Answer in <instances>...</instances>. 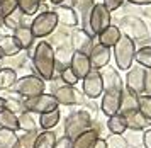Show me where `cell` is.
Segmentation results:
<instances>
[{
	"instance_id": "1",
	"label": "cell",
	"mask_w": 151,
	"mask_h": 148,
	"mask_svg": "<svg viewBox=\"0 0 151 148\" xmlns=\"http://www.w3.org/2000/svg\"><path fill=\"white\" fill-rule=\"evenodd\" d=\"M32 70L36 77L42 78L44 82L55 78V48L48 41H39L32 51Z\"/></svg>"
},
{
	"instance_id": "2",
	"label": "cell",
	"mask_w": 151,
	"mask_h": 148,
	"mask_svg": "<svg viewBox=\"0 0 151 148\" xmlns=\"http://www.w3.org/2000/svg\"><path fill=\"white\" fill-rule=\"evenodd\" d=\"M46 90V82L36 77V75H24L21 78H17L15 83L12 85L10 92L19 95L21 99H29V97H36V95L44 94Z\"/></svg>"
},
{
	"instance_id": "3",
	"label": "cell",
	"mask_w": 151,
	"mask_h": 148,
	"mask_svg": "<svg viewBox=\"0 0 151 148\" xmlns=\"http://www.w3.org/2000/svg\"><path fill=\"white\" fill-rule=\"evenodd\" d=\"M92 116L85 109L73 111L66 116L65 119V136H68L70 140H75L78 135H82L83 131L92 128Z\"/></svg>"
},
{
	"instance_id": "4",
	"label": "cell",
	"mask_w": 151,
	"mask_h": 148,
	"mask_svg": "<svg viewBox=\"0 0 151 148\" xmlns=\"http://www.w3.org/2000/svg\"><path fill=\"white\" fill-rule=\"evenodd\" d=\"M134 54H136V46L134 41L127 38V36H121V39L116 43L114 46V60L119 70H129L134 63Z\"/></svg>"
},
{
	"instance_id": "5",
	"label": "cell",
	"mask_w": 151,
	"mask_h": 148,
	"mask_svg": "<svg viewBox=\"0 0 151 148\" xmlns=\"http://www.w3.org/2000/svg\"><path fill=\"white\" fill-rule=\"evenodd\" d=\"M31 31L34 34V38H49L51 34L55 33V29L58 27V19H56V14L53 10H48V12H39L36 15L32 22L29 24Z\"/></svg>"
},
{
	"instance_id": "6",
	"label": "cell",
	"mask_w": 151,
	"mask_h": 148,
	"mask_svg": "<svg viewBox=\"0 0 151 148\" xmlns=\"http://www.w3.org/2000/svg\"><path fill=\"white\" fill-rule=\"evenodd\" d=\"M22 104H24V109L27 112H32V114H37V116L60 109V104L56 102L53 94H46V92L41 95H36V97L22 99Z\"/></svg>"
},
{
	"instance_id": "7",
	"label": "cell",
	"mask_w": 151,
	"mask_h": 148,
	"mask_svg": "<svg viewBox=\"0 0 151 148\" xmlns=\"http://www.w3.org/2000/svg\"><path fill=\"white\" fill-rule=\"evenodd\" d=\"M55 80V78H53ZM51 94L53 97L56 99V102L60 104V106H76V104H82V97L78 94V90L75 87H71V85H65L61 80H60V77H58V80L53 82V85H51Z\"/></svg>"
},
{
	"instance_id": "8",
	"label": "cell",
	"mask_w": 151,
	"mask_h": 148,
	"mask_svg": "<svg viewBox=\"0 0 151 148\" xmlns=\"http://www.w3.org/2000/svg\"><path fill=\"white\" fill-rule=\"evenodd\" d=\"M110 12L104 7V4H93L92 10H90V17H88V31L87 33L93 38L99 36L104 29H107L110 26Z\"/></svg>"
},
{
	"instance_id": "9",
	"label": "cell",
	"mask_w": 151,
	"mask_h": 148,
	"mask_svg": "<svg viewBox=\"0 0 151 148\" xmlns=\"http://www.w3.org/2000/svg\"><path fill=\"white\" fill-rule=\"evenodd\" d=\"M83 95L88 99H99L104 94V82L99 70H90V73L82 80Z\"/></svg>"
},
{
	"instance_id": "10",
	"label": "cell",
	"mask_w": 151,
	"mask_h": 148,
	"mask_svg": "<svg viewBox=\"0 0 151 148\" xmlns=\"http://www.w3.org/2000/svg\"><path fill=\"white\" fill-rule=\"evenodd\" d=\"M144 87H146V68L139 67V65L131 67L126 75V89L136 95H143Z\"/></svg>"
},
{
	"instance_id": "11",
	"label": "cell",
	"mask_w": 151,
	"mask_h": 148,
	"mask_svg": "<svg viewBox=\"0 0 151 148\" xmlns=\"http://www.w3.org/2000/svg\"><path fill=\"white\" fill-rule=\"evenodd\" d=\"M70 46L75 53L90 54L92 48H93V38L83 29H75L70 36Z\"/></svg>"
},
{
	"instance_id": "12",
	"label": "cell",
	"mask_w": 151,
	"mask_h": 148,
	"mask_svg": "<svg viewBox=\"0 0 151 148\" xmlns=\"http://www.w3.org/2000/svg\"><path fill=\"white\" fill-rule=\"evenodd\" d=\"M121 27H124V36H127L131 39H143L148 34V29L144 26L143 20H139L137 17H124L121 20Z\"/></svg>"
},
{
	"instance_id": "13",
	"label": "cell",
	"mask_w": 151,
	"mask_h": 148,
	"mask_svg": "<svg viewBox=\"0 0 151 148\" xmlns=\"http://www.w3.org/2000/svg\"><path fill=\"white\" fill-rule=\"evenodd\" d=\"M110 56H112L110 48H105V46H102V44H99V43L93 44V48H92V51H90V54H88L92 70H99V72H100L102 68H105L109 65Z\"/></svg>"
},
{
	"instance_id": "14",
	"label": "cell",
	"mask_w": 151,
	"mask_h": 148,
	"mask_svg": "<svg viewBox=\"0 0 151 148\" xmlns=\"http://www.w3.org/2000/svg\"><path fill=\"white\" fill-rule=\"evenodd\" d=\"M122 92V90H121ZM121 92L119 90H104L102 101H100V109L107 118L114 116L119 112V106H121Z\"/></svg>"
},
{
	"instance_id": "15",
	"label": "cell",
	"mask_w": 151,
	"mask_h": 148,
	"mask_svg": "<svg viewBox=\"0 0 151 148\" xmlns=\"http://www.w3.org/2000/svg\"><path fill=\"white\" fill-rule=\"evenodd\" d=\"M70 68L73 70V73L76 75L78 80H83V78L90 73V70H92L88 54L75 53V51H73V56H71V61H70Z\"/></svg>"
},
{
	"instance_id": "16",
	"label": "cell",
	"mask_w": 151,
	"mask_h": 148,
	"mask_svg": "<svg viewBox=\"0 0 151 148\" xmlns=\"http://www.w3.org/2000/svg\"><path fill=\"white\" fill-rule=\"evenodd\" d=\"M53 12L56 14V19H58V24H61L63 27H76L80 24L78 20V15H76L75 9L68 5H56Z\"/></svg>"
},
{
	"instance_id": "17",
	"label": "cell",
	"mask_w": 151,
	"mask_h": 148,
	"mask_svg": "<svg viewBox=\"0 0 151 148\" xmlns=\"http://www.w3.org/2000/svg\"><path fill=\"white\" fill-rule=\"evenodd\" d=\"M12 38L15 39V43L19 44V48L22 51H29L31 48L34 46V41H36L34 34H32L29 26H21L17 29H14L12 31Z\"/></svg>"
},
{
	"instance_id": "18",
	"label": "cell",
	"mask_w": 151,
	"mask_h": 148,
	"mask_svg": "<svg viewBox=\"0 0 151 148\" xmlns=\"http://www.w3.org/2000/svg\"><path fill=\"white\" fill-rule=\"evenodd\" d=\"M71 56H73V49L68 44H63L60 48H55V73L58 72H63L65 68L70 67V61H71Z\"/></svg>"
},
{
	"instance_id": "19",
	"label": "cell",
	"mask_w": 151,
	"mask_h": 148,
	"mask_svg": "<svg viewBox=\"0 0 151 148\" xmlns=\"http://www.w3.org/2000/svg\"><path fill=\"white\" fill-rule=\"evenodd\" d=\"M100 75H102V82H104V90H122V80L114 68L105 67L100 70Z\"/></svg>"
},
{
	"instance_id": "20",
	"label": "cell",
	"mask_w": 151,
	"mask_h": 148,
	"mask_svg": "<svg viewBox=\"0 0 151 148\" xmlns=\"http://www.w3.org/2000/svg\"><path fill=\"white\" fill-rule=\"evenodd\" d=\"M137 99H139V95L132 94L131 90L124 87L122 92H121V106H119V114H129V112H134L137 111Z\"/></svg>"
},
{
	"instance_id": "21",
	"label": "cell",
	"mask_w": 151,
	"mask_h": 148,
	"mask_svg": "<svg viewBox=\"0 0 151 148\" xmlns=\"http://www.w3.org/2000/svg\"><path fill=\"white\" fill-rule=\"evenodd\" d=\"M99 138H100V133L97 129L90 128L87 131H83L82 135H78L75 140H71L73 141L71 148H93L95 147V141Z\"/></svg>"
},
{
	"instance_id": "22",
	"label": "cell",
	"mask_w": 151,
	"mask_h": 148,
	"mask_svg": "<svg viewBox=\"0 0 151 148\" xmlns=\"http://www.w3.org/2000/svg\"><path fill=\"white\" fill-rule=\"evenodd\" d=\"M121 36H122L121 29L117 26H112V24H110V26L107 27V29H104L97 38H99V44H102V46H105V48H114L116 43L121 39Z\"/></svg>"
},
{
	"instance_id": "23",
	"label": "cell",
	"mask_w": 151,
	"mask_h": 148,
	"mask_svg": "<svg viewBox=\"0 0 151 148\" xmlns=\"http://www.w3.org/2000/svg\"><path fill=\"white\" fill-rule=\"evenodd\" d=\"M126 118V124H127V129L131 131H141V129H148L150 126V121L144 118L139 111H134V112H129V114L124 116Z\"/></svg>"
},
{
	"instance_id": "24",
	"label": "cell",
	"mask_w": 151,
	"mask_h": 148,
	"mask_svg": "<svg viewBox=\"0 0 151 148\" xmlns=\"http://www.w3.org/2000/svg\"><path fill=\"white\" fill-rule=\"evenodd\" d=\"M27 51H21V53L14 54V56H4L0 63H2V68H10V70H21V68L26 67V61H27Z\"/></svg>"
},
{
	"instance_id": "25",
	"label": "cell",
	"mask_w": 151,
	"mask_h": 148,
	"mask_svg": "<svg viewBox=\"0 0 151 148\" xmlns=\"http://www.w3.org/2000/svg\"><path fill=\"white\" fill-rule=\"evenodd\" d=\"M60 119H61V112H60V109H56V111H51V112H46V114L39 116L37 126L42 131H51V129H55L58 126Z\"/></svg>"
},
{
	"instance_id": "26",
	"label": "cell",
	"mask_w": 151,
	"mask_h": 148,
	"mask_svg": "<svg viewBox=\"0 0 151 148\" xmlns=\"http://www.w3.org/2000/svg\"><path fill=\"white\" fill-rule=\"evenodd\" d=\"M17 126H19V131H24V133L37 131V121L34 119V114L27 112V111H24L17 116Z\"/></svg>"
},
{
	"instance_id": "27",
	"label": "cell",
	"mask_w": 151,
	"mask_h": 148,
	"mask_svg": "<svg viewBox=\"0 0 151 148\" xmlns=\"http://www.w3.org/2000/svg\"><path fill=\"white\" fill-rule=\"evenodd\" d=\"M0 51L4 56H14V54L21 53L22 49L19 48V44L15 43V39L10 36H2L0 38Z\"/></svg>"
},
{
	"instance_id": "28",
	"label": "cell",
	"mask_w": 151,
	"mask_h": 148,
	"mask_svg": "<svg viewBox=\"0 0 151 148\" xmlns=\"http://www.w3.org/2000/svg\"><path fill=\"white\" fill-rule=\"evenodd\" d=\"M107 128H109L110 135H124V131L127 129V124H126V118L122 114H114L109 118L107 121Z\"/></svg>"
},
{
	"instance_id": "29",
	"label": "cell",
	"mask_w": 151,
	"mask_h": 148,
	"mask_svg": "<svg viewBox=\"0 0 151 148\" xmlns=\"http://www.w3.org/2000/svg\"><path fill=\"white\" fill-rule=\"evenodd\" d=\"M56 140H58V136H56L55 131H39L34 148H55Z\"/></svg>"
},
{
	"instance_id": "30",
	"label": "cell",
	"mask_w": 151,
	"mask_h": 148,
	"mask_svg": "<svg viewBox=\"0 0 151 148\" xmlns=\"http://www.w3.org/2000/svg\"><path fill=\"white\" fill-rule=\"evenodd\" d=\"M0 128L10 129V131H19L17 126V116L10 112L9 109H2L0 111Z\"/></svg>"
},
{
	"instance_id": "31",
	"label": "cell",
	"mask_w": 151,
	"mask_h": 148,
	"mask_svg": "<svg viewBox=\"0 0 151 148\" xmlns=\"http://www.w3.org/2000/svg\"><path fill=\"white\" fill-rule=\"evenodd\" d=\"M17 80V72L10 68H0V90H10Z\"/></svg>"
},
{
	"instance_id": "32",
	"label": "cell",
	"mask_w": 151,
	"mask_h": 148,
	"mask_svg": "<svg viewBox=\"0 0 151 148\" xmlns=\"http://www.w3.org/2000/svg\"><path fill=\"white\" fill-rule=\"evenodd\" d=\"M24 20H26V15H24V14L17 9L14 14H10L9 17H5V19L2 20V24L14 31V29H17V27H21V26H29V24H26Z\"/></svg>"
},
{
	"instance_id": "33",
	"label": "cell",
	"mask_w": 151,
	"mask_h": 148,
	"mask_svg": "<svg viewBox=\"0 0 151 148\" xmlns=\"http://www.w3.org/2000/svg\"><path fill=\"white\" fill-rule=\"evenodd\" d=\"M134 61H136L139 67L151 70V46H143L141 49H136Z\"/></svg>"
},
{
	"instance_id": "34",
	"label": "cell",
	"mask_w": 151,
	"mask_h": 148,
	"mask_svg": "<svg viewBox=\"0 0 151 148\" xmlns=\"http://www.w3.org/2000/svg\"><path fill=\"white\" fill-rule=\"evenodd\" d=\"M37 135H39V131H29V133L17 135L15 148H34V143H36Z\"/></svg>"
},
{
	"instance_id": "35",
	"label": "cell",
	"mask_w": 151,
	"mask_h": 148,
	"mask_svg": "<svg viewBox=\"0 0 151 148\" xmlns=\"http://www.w3.org/2000/svg\"><path fill=\"white\" fill-rule=\"evenodd\" d=\"M17 143V131L0 128V147L2 148H15Z\"/></svg>"
},
{
	"instance_id": "36",
	"label": "cell",
	"mask_w": 151,
	"mask_h": 148,
	"mask_svg": "<svg viewBox=\"0 0 151 148\" xmlns=\"http://www.w3.org/2000/svg\"><path fill=\"white\" fill-rule=\"evenodd\" d=\"M41 5V0H19V10H21L26 17H31L37 14Z\"/></svg>"
},
{
	"instance_id": "37",
	"label": "cell",
	"mask_w": 151,
	"mask_h": 148,
	"mask_svg": "<svg viewBox=\"0 0 151 148\" xmlns=\"http://www.w3.org/2000/svg\"><path fill=\"white\" fill-rule=\"evenodd\" d=\"M68 33H66V31H65V27H60V29H58V27H56L55 29V33L51 34V39L48 41L49 44H51V46L53 48H60V46H63V44H68Z\"/></svg>"
},
{
	"instance_id": "38",
	"label": "cell",
	"mask_w": 151,
	"mask_h": 148,
	"mask_svg": "<svg viewBox=\"0 0 151 148\" xmlns=\"http://www.w3.org/2000/svg\"><path fill=\"white\" fill-rule=\"evenodd\" d=\"M137 111L151 123V95H146V94L139 95V99H137Z\"/></svg>"
},
{
	"instance_id": "39",
	"label": "cell",
	"mask_w": 151,
	"mask_h": 148,
	"mask_svg": "<svg viewBox=\"0 0 151 148\" xmlns=\"http://www.w3.org/2000/svg\"><path fill=\"white\" fill-rule=\"evenodd\" d=\"M19 9V0H0V17L2 20Z\"/></svg>"
},
{
	"instance_id": "40",
	"label": "cell",
	"mask_w": 151,
	"mask_h": 148,
	"mask_svg": "<svg viewBox=\"0 0 151 148\" xmlns=\"http://www.w3.org/2000/svg\"><path fill=\"white\" fill-rule=\"evenodd\" d=\"M107 148H129V141L122 135H109L105 138Z\"/></svg>"
},
{
	"instance_id": "41",
	"label": "cell",
	"mask_w": 151,
	"mask_h": 148,
	"mask_svg": "<svg viewBox=\"0 0 151 148\" xmlns=\"http://www.w3.org/2000/svg\"><path fill=\"white\" fill-rule=\"evenodd\" d=\"M5 109L14 112L15 116H19L21 112L26 111L24 104H22V99H17V97H5Z\"/></svg>"
},
{
	"instance_id": "42",
	"label": "cell",
	"mask_w": 151,
	"mask_h": 148,
	"mask_svg": "<svg viewBox=\"0 0 151 148\" xmlns=\"http://www.w3.org/2000/svg\"><path fill=\"white\" fill-rule=\"evenodd\" d=\"M60 80L65 83V85H71V87H75L76 83H78V78H76V75L73 73V70L71 68H65L63 72H60Z\"/></svg>"
},
{
	"instance_id": "43",
	"label": "cell",
	"mask_w": 151,
	"mask_h": 148,
	"mask_svg": "<svg viewBox=\"0 0 151 148\" xmlns=\"http://www.w3.org/2000/svg\"><path fill=\"white\" fill-rule=\"evenodd\" d=\"M124 2H126V0H104L102 4H104V7H105L109 12H114V10H117L119 7L122 5Z\"/></svg>"
},
{
	"instance_id": "44",
	"label": "cell",
	"mask_w": 151,
	"mask_h": 148,
	"mask_svg": "<svg viewBox=\"0 0 151 148\" xmlns=\"http://www.w3.org/2000/svg\"><path fill=\"white\" fill-rule=\"evenodd\" d=\"M71 145H73V141L70 140L68 136H65L63 135L61 138H58L55 143V148H71Z\"/></svg>"
},
{
	"instance_id": "45",
	"label": "cell",
	"mask_w": 151,
	"mask_h": 148,
	"mask_svg": "<svg viewBox=\"0 0 151 148\" xmlns=\"http://www.w3.org/2000/svg\"><path fill=\"white\" fill-rule=\"evenodd\" d=\"M143 145L144 148H151V128H148L143 133Z\"/></svg>"
},
{
	"instance_id": "46",
	"label": "cell",
	"mask_w": 151,
	"mask_h": 148,
	"mask_svg": "<svg viewBox=\"0 0 151 148\" xmlns=\"http://www.w3.org/2000/svg\"><path fill=\"white\" fill-rule=\"evenodd\" d=\"M129 4H134V5H150L151 0H127Z\"/></svg>"
},
{
	"instance_id": "47",
	"label": "cell",
	"mask_w": 151,
	"mask_h": 148,
	"mask_svg": "<svg viewBox=\"0 0 151 148\" xmlns=\"http://www.w3.org/2000/svg\"><path fill=\"white\" fill-rule=\"evenodd\" d=\"M93 148H107V145H105V140H104V138H99V140L95 141V147H93Z\"/></svg>"
},
{
	"instance_id": "48",
	"label": "cell",
	"mask_w": 151,
	"mask_h": 148,
	"mask_svg": "<svg viewBox=\"0 0 151 148\" xmlns=\"http://www.w3.org/2000/svg\"><path fill=\"white\" fill-rule=\"evenodd\" d=\"M49 2H51V4H53V5H63V4H65V2H66V0H49Z\"/></svg>"
},
{
	"instance_id": "49",
	"label": "cell",
	"mask_w": 151,
	"mask_h": 148,
	"mask_svg": "<svg viewBox=\"0 0 151 148\" xmlns=\"http://www.w3.org/2000/svg\"><path fill=\"white\" fill-rule=\"evenodd\" d=\"M5 109V97H0V111Z\"/></svg>"
},
{
	"instance_id": "50",
	"label": "cell",
	"mask_w": 151,
	"mask_h": 148,
	"mask_svg": "<svg viewBox=\"0 0 151 148\" xmlns=\"http://www.w3.org/2000/svg\"><path fill=\"white\" fill-rule=\"evenodd\" d=\"M2 58H4V54H2V51H0V60H2Z\"/></svg>"
},
{
	"instance_id": "51",
	"label": "cell",
	"mask_w": 151,
	"mask_h": 148,
	"mask_svg": "<svg viewBox=\"0 0 151 148\" xmlns=\"http://www.w3.org/2000/svg\"><path fill=\"white\" fill-rule=\"evenodd\" d=\"M0 26H2V17H0Z\"/></svg>"
},
{
	"instance_id": "52",
	"label": "cell",
	"mask_w": 151,
	"mask_h": 148,
	"mask_svg": "<svg viewBox=\"0 0 151 148\" xmlns=\"http://www.w3.org/2000/svg\"><path fill=\"white\" fill-rule=\"evenodd\" d=\"M42 2H44V0H41V4H42Z\"/></svg>"
},
{
	"instance_id": "53",
	"label": "cell",
	"mask_w": 151,
	"mask_h": 148,
	"mask_svg": "<svg viewBox=\"0 0 151 148\" xmlns=\"http://www.w3.org/2000/svg\"><path fill=\"white\" fill-rule=\"evenodd\" d=\"M0 148H2V147H0Z\"/></svg>"
}]
</instances>
